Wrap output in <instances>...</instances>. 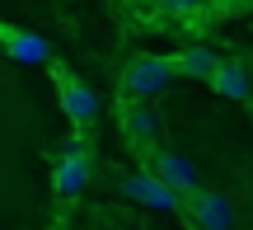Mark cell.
<instances>
[{"mask_svg": "<svg viewBox=\"0 0 253 230\" xmlns=\"http://www.w3.org/2000/svg\"><path fill=\"white\" fill-rule=\"evenodd\" d=\"M141 160H145V174H150L164 193H173V197H188V193L202 188L197 165H192L188 155H178V150H155L150 146V150H141Z\"/></svg>", "mask_w": 253, "mask_h": 230, "instance_id": "obj_1", "label": "cell"}, {"mask_svg": "<svg viewBox=\"0 0 253 230\" xmlns=\"http://www.w3.org/2000/svg\"><path fill=\"white\" fill-rule=\"evenodd\" d=\"M169 80H173V61L169 56H136L122 71V94H126V103H145V99L169 90Z\"/></svg>", "mask_w": 253, "mask_h": 230, "instance_id": "obj_2", "label": "cell"}, {"mask_svg": "<svg viewBox=\"0 0 253 230\" xmlns=\"http://www.w3.org/2000/svg\"><path fill=\"white\" fill-rule=\"evenodd\" d=\"M178 212L188 216L197 230H230V226H235V207H230V197L211 193V188H197V193L178 197Z\"/></svg>", "mask_w": 253, "mask_h": 230, "instance_id": "obj_3", "label": "cell"}, {"mask_svg": "<svg viewBox=\"0 0 253 230\" xmlns=\"http://www.w3.org/2000/svg\"><path fill=\"white\" fill-rule=\"evenodd\" d=\"M52 80H56V99H61L66 118H71L75 127H89V122L99 118V94H94L84 80H75L66 66H52Z\"/></svg>", "mask_w": 253, "mask_h": 230, "instance_id": "obj_4", "label": "cell"}, {"mask_svg": "<svg viewBox=\"0 0 253 230\" xmlns=\"http://www.w3.org/2000/svg\"><path fill=\"white\" fill-rule=\"evenodd\" d=\"M52 184H56V193H61V197H75L84 184H89V155L80 150V137H71V141H61V146H56Z\"/></svg>", "mask_w": 253, "mask_h": 230, "instance_id": "obj_5", "label": "cell"}, {"mask_svg": "<svg viewBox=\"0 0 253 230\" xmlns=\"http://www.w3.org/2000/svg\"><path fill=\"white\" fill-rule=\"evenodd\" d=\"M0 47H5L14 61H24V66H47V61H52V47H47V38L33 33V28L0 24Z\"/></svg>", "mask_w": 253, "mask_h": 230, "instance_id": "obj_6", "label": "cell"}, {"mask_svg": "<svg viewBox=\"0 0 253 230\" xmlns=\"http://www.w3.org/2000/svg\"><path fill=\"white\" fill-rule=\"evenodd\" d=\"M169 61H173V75H188V80H211V75H216V66H220V56L211 52V47L192 43V47H183V52H173Z\"/></svg>", "mask_w": 253, "mask_h": 230, "instance_id": "obj_7", "label": "cell"}, {"mask_svg": "<svg viewBox=\"0 0 253 230\" xmlns=\"http://www.w3.org/2000/svg\"><path fill=\"white\" fill-rule=\"evenodd\" d=\"M122 193L131 197V202H141V207H155V212H178V197H173V193H164V188L155 184L145 169L126 179V184H122Z\"/></svg>", "mask_w": 253, "mask_h": 230, "instance_id": "obj_8", "label": "cell"}, {"mask_svg": "<svg viewBox=\"0 0 253 230\" xmlns=\"http://www.w3.org/2000/svg\"><path fill=\"white\" fill-rule=\"evenodd\" d=\"M122 132H126L141 150H150V141L160 137V118H155L145 103H122Z\"/></svg>", "mask_w": 253, "mask_h": 230, "instance_id": "obj_9", "label": "cell"}, {"mask_svg": "<svg viewBox=\"0 0 253 230\" xmlns=\"http://www.w3.org/2000/svg\"><path fill=\"white\" fill-rule=\"evenodd\" d=\"M207 85L220 94V99H239V103H244L249 94H253V85H249V71H244L239 61H220V66H216V75H211Z\"/></svg>", "mask_w": 253, "mask_h": 230, "instance_id": "obj_10", "label": "cell"}]
</instances>
